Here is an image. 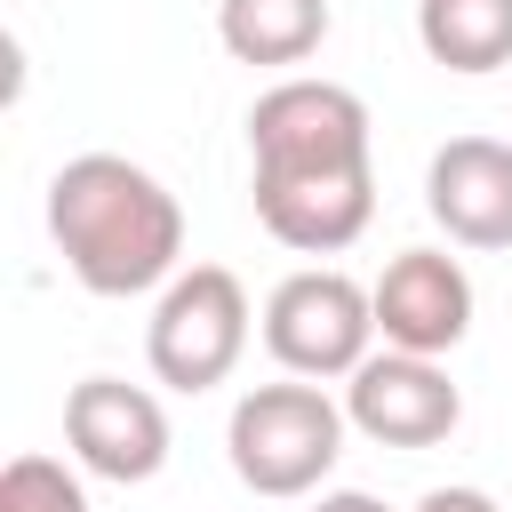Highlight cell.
Listing matches in <instances>:
<instances>
[{
    "label": "cell",
    "mask_w": 512,
    "mask_h": 512,
    "mask_svg": "<svg viewBox=\"0 0 512 512\" xmlns=\"http://www.w3.org/2000/svg\"><path fill=\"white\" fill-rule=\"evenodd\" d=\"M248 192L256 224L296 256H336L376 216L368 104L344 80H272L248 104Z\"/></svg>",
    "instance_id": "obj_1"
},
{
    "label": "cell",
    "mask_w": 512,
    "mask_h": 512,
    "mask_svg": "<svg viewBox=\"0 0 512 512\" xmlns=\"http://www.w3.org/2000/svg\"><path fill=\"white\" fill-rule=\"evenodd\" d=\"M48 240L88 296H144L176 280L184 208L128 152H80L48 176Z\"/></svg>",
    "instance_id": "obj_2"
},
{
    "label": "cell",
    "mask_w": 512,
    "mask_h": 512,
    "mask_svg": "<svg viewBox=\"0 0 512 512\" xmlns=\"http://www.w3.org/2000/svg\"><path fill=\"white\" fill-rule=\"evenodd\" d=\"M344 432H352V416H344L320 384L280 376V384H248V392L232 400L224 456H232L240 488H256V496H272V504H288V496H312V488L336 472Z\"/></svg>",
    "instance_id": "obj_3"
},
{
    "label": "cell",
    "mask_w": 512,
    "mask_h": 512,
    "mask_svg": "<svg viewBox=\"0 0 512 512\" xmlns=\"http://www.w3.org/2000/svg\"><path fill=\"white\" fill-rule=\"evenodd\" d=\"M248 320L256 312H248L240 272L192 264V272H176L160 288V304L144 320V360H152V376L168 392H216L248 352Z\"/></svg>",
    "instance_id": "obj_4"
},
{
    "label": "cell",
    "mask_w": 512,
    "mask_h": 512,
    "mask_svg": "<svg viewBox=\"0 0 512 512\" xmlns=\"http://www.w3.org/2000/svg\"><path fill=\"white\" fill-rule=\"evenodd\" d=\"M368 344H376V296L336 264H304L264 296V352L304 384L352 376Z\"/></svg>",
    "instance_id": "obj_5"
},
{
    "label": "cell",
    "mask_w": 512,
    "mask_h": 512,
    "mask_svg": "<svg viewBox=\"0 0 512 512\" xmlns=\"http://www.w3.org/2000/svg\"><path fill=\"white\" fill-rule=\"evenodd\" d=\"M64 448L80 472L136 488L168 464V408H160V392H144L128 376H80L64 392Z\"/></svg>",
    "instance_id": "obj_6"
},
{
    "label": "cell",
    "mask_w": 512,
    "mask_h": 512,
    "mask_svg": "<svg viewBox=\"0 0 512 512\" xmlns=\"http://www.w3.org/2000/svg\"><path fill=\"white\" fill-rule=\"evenodd\" d=\"M344 416L352 432H368L376 448H440L456 424H464V392L448 384L440 360L424 352H368L352 376H344Z\"/></svg>",
    "instance_id": "obj_7"
},
{
    "label": "cell",
    "mask_w": 512,
    "mask_h": 512,
    "mask_svg": "<svg viewBox=\"0 0 512 512\" xmlns=\"http://www.w3.org/2000/svg\"><path fill=\"white\" fill-rule=\"evenodd\" d=\"M376 336L392 352H456L472 336V272L448 256V248H400L384 272H376Z\"/></svg>",
    "instance_id": "obj_8"
},
{
    "label": "cell",
    "mask_w": 512,
    "mask_h": 512,
    "mask_svg": "<svg viewBox=\"0 0 512 512\" xmlns=\"http://www.w3.org/2000/svg\"><path fill=\"white\" fill-rule=\"evenodd\" d=\"M424 216L456 248H512V144L496 136H448L424 168Z\"/></svg>",
    "instance_id": "obj_9"
},
{
    "label": "cell",
    "mask_w": 512,
    "mask_h": 512,
    "mask_svg": "<svg viewBox=\"0 0 512 512\" xmlns=\"http://www.w3.org/2000/svg\"><path fill=\"white\" fill-rule=\"evenodd\" d=\"M216 40L232 64H304L328 40V0H216Z\"/></svg>",
    "instance_id": "obj_10"
},
{
    "label": "cell",
    "mask_w": 512,
    "mask_h": 512,
    "mask_svg": "<svg viewBox=\"0 0 512 512\" xmlns=\"http://www.w3.org/2000/svg\"><path fill=\"white\" fill-rule=\"evenodd\" d=\"M416 40L440 72H504L512 64V0H416Z\"/></svg>",
    "instance_id": "obj_11"
},
{
    "label": "cell",
    "mask_w": 512,
    "mask_h": 512,
    "mask_svg": "<svg viewBox=\"0 0 512 512\" xmlns=\"http://www.w3.org/2000/svg\"><path fill=\"white\" fill-rule=\"evenodd\" d=\"M0 512H88V488L56 464V456H8L0 472Z\"/></svg>",
    "instance_id": "obj_12"
},
{
    "label": "cell",
    "mask_w": 512,
    "mask_h": 512,
    "mask_svg": "<svg viewBox=\"0 0 512 512\" xmlns=\"http://www.w3.org/2000/svg\"><path fill=\"white\" fill-rule=\"evenodd\" d=\"M416 512H496V496L488 488H424Z\"/></svg>",
    "instance_id": "obj_13"
},
{
    "label": "cell",
    "mask_w": 512,
    "mask_h": 512,
    "mask_svg": "<svg viewBox=\"0 0 512 512\" xmlns=\"http://www.w3.org/2000/svg\"><path fill=\"white\" fill-rule=\"evenodd\" d=\"M312 512H392V504H376L368 488H328V496H312Z\"/></svg>",
    "instance_id": "obj_14"
}]
</instances>
